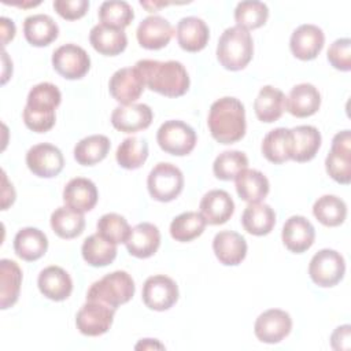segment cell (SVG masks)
Masks as SVG:
<instances>
[{"label":"cell","instance_id":"1","mask_svg":"<svg viewBox=\"0 0 351 351\" xmlns=\"http://www.w3.org/2000/svg\"><path fill=\"white\" fill-rule=\"evenodd\" d=\"M152 92L167 97H180L189 89V75L182 63L177 60L141 59L134 64Z\"/></svg>","mask_w":351,"mask_h":351},{"label":"cell","instance_id":"2","mask_svg":"<svg viewBox=\"0 0 351 351\" xmlns=\"http://www.w3.org/2000/svg\"><path fill=\"white\" fill-rule=\"evenodd\" d=\"M207 125L214 140L221 144H233L245 134V110L243 103L230 96L215 100L208 111Z\"/></svg>","mask_w":351,"mask_h":351},{"label":"cell","instance_id":"3","mask_svg":"<svg viewBox=\"0 0 351 351\" xmlns=\"http://www.w3.org/2000/svg\"><path fill=\"white\" fill-rule=\"evenodd\" d=\"M254 43L248 30L240 26L228 27L219 37L217 59L226 70H243L252 59Z\"/></svg>","mask_w":351,"mask_h":351},{"label":"cell","instance_id":"4","mask_svg":"<svg viewBox=\"0 0 351 351\" xmlns=\"http://www.w3.org/2000/svg\"><path fill=\"white\" fill-rule=\"evenodd\" d=\"M136 291L132 276L123 270H117L106 274L99 281H95L86 292V300L106 303L114 308L128 303Z\"/></svg>","mask_w":351,"mask_h":351},{"label":"cell","instance_id":"5","mask_svg":"<svg viewBox=\"0 0 351 351\" xmlns=\"http://www.w3.org/2000/svg\"><path fill=\"white\" fill-rule=\"evenodd\" d=\"M147 188L152 199L163 203L171 202L182 192V171L173 163L160 162L149 171Z\"/></svg>","mask_w":351,"mask_h":351},{"label":"cell","instance_id":"6","mask_svg":"<svg viewBox=\"0 0 351 351\" xmlns=\"http://www.w3.org/2000/svg\"><path fill=\"white\" fill-rule=\"evenodd\" d=\"M346 273V262L340 252L329 248L319 250L310 261L308 274L314 284L330 288L339 284Z\"/></svg>","mask_w":351,"mask_h":351},{"label":"cell","instance_id":"7","mask_svg":"<svg viewBox=\"0 0 351 351\" xmlns=\"http://www.w3.org/2000/svg\"><path fill=\"white\" fill-rule=\"evenodd\" d=\"M156 141L165 152L184 156L191 154L195 148L196 133L188 123L171 119L160 125L156 133Z\"/></svg>","mask_w":351,"mask_h":351},{"label":"cell","instance_id":"8","mask_svg":"<svg viewBox=\"0 0 351 351\" xmlns=\"http://www.w3.org/2000/svg\"><path fill=\"white\" fill-rule=\"evenodd\" d=\"M115 308L96 300H86L75 315L77 329L85 336H100L108 332L114 321Z\"/></svg>","mask_w":351,"mask_h":351},{"label":"cell","instance_id":"9","mask_svg":"<svg viewBox=\"0 0 351 351\" xmlns=\"http://www.w3.org/2000/svg\"><path fill=\"white\" fill-rule=\"evenodd\" d=\"M325 167L329 177L339 184L351 181V133L343 130L335 134L330 151L325 159Z\"/></svg>","mask_w":351,"mask_h":351},{"label":"cell","instance_id":"10","mask_svg":"<svg viewBox=\"0 0 351 351\" xmlns=\"http://www.w3.org/2000/svg\"><path fill=\"white\" fill-rule=\"evenodd\" d=\"M52 66L66 80H80L90 69L88 52L75 44H64L52 53Z\"/></svg>","mask_w":351,"mask_h":351},{"label":"cell","instance_id":"11","mask_svg":"<svg viewBox=\"0 0 351 351\" xmlns=\"http://www.w3.org/2000/svg\"><path fill=\"white\" fill-rule=\"evenodd\" d=\"M143 302L155 311H165L173 307L178 299V287L176 281L165 274L151 276L143 285Z\"/></svg>","mask_w":351,"mask_h":351},{"label":"cell","instance_id":"12","mask_svg":"<svg viewBox=\"0 0 351 351\" xmlns=\"http://www.w3.org/2000/svg\"><path fill=\"white\" fill-rule=\"evenodd\" d=\"M26 165L34 176L41 178H52L63 170L64 158L58 147L49 143H41L33 145L27 151Z\"/></svg>","mask_w":351,"mask_h":351},{"label":"cell","instance_id":"13","mask_svg":"<svg viewBox=\"0 0 351 351\" xmlns=\"http://www.w3.org/2000/svg\"><path fill=\"white\" fill-rule=\"evenodd\" d=\"M144 86V78L136 66L117 70L108 82L110 95L122 106L134 103L141 96Z\"/></svg>","mask_w":351,"mask_h":351},{"label":"cell","instance_id":"14","mask_svg":"<svg viewBox=\"0 0 351 351\" xmlns=\"http://www.w3.org/2000/svg\"><path fill=\"white\" fill-rule=\"evenodd\" d=\"M292 329L291 315L280 308H270L263 311L255 321L254 332L258 340L267 344L280 343Z\"/></svg>","mask_w":351,"mask_h":351},{"label":"cell","instance_id":"15","mask_svg":"<svg viewBox=\"0 0 351 351\" xmlns=\"http://www.w3.org/2000/svg\"><path fill=\"white\" fill-rule=\"evenodd\" d=\"M325 36L321 27L304 23L296 27L289 40V48L295 58L300 60H313L321 52Z\"/></svg>","mask_w":351,"mask_h":351},{"label":"cell","instance_id":"16","mask_svg":"<svg viewBox=\"0 0 351 351\" xmlns=\"http://www.w3.org/2000/svg\"><path fill=\"white\" fill-rule=\"evenodd\" d=\"M154 114L149 106L143 103H132L118 106L111 114L112 126L122 133H136L147 129L152 122Z\"/></svg>","mask_w":351,"mask_h":351},{"label":"cell","instance_id":"17","mask_svg":"<svg viewBox=\"0 0 351 351\" xmlns=\"http://www.w3.org/2000/svg\"><path fill=\"white\" fill-rule=\"evenodd\" d=\"M174 34L171 23L159 15H149L137 26L136 37L145 49H160L166 47Z\"/></svg>","mask_w":351,"mask_h":351},{"label":"cell","instance_id":"18","mask_svg":"<svg viewBox=\"0 0 351 351\" xmlns=\"http://www.w3.org/2000/svg\"><path fill=\"white\" fill-rule=\"evenodd\" d=\"M281 237L284 245L291 252L302 254L313 245L315 239V229L307 218L302 215H293L285 221Z\"/></svg>","mask_w":351,"mask_h":351},{"label":"cell","instance_id":"19","mask_svg":"<svg viewBox=\"0 0 351 351\" xmlns=\"http://www.w3.org/2000/svg\"><path fill=\"white\" fill-rule=\"evenodd\" d=\"M99 199V192L93 181L84 177L71 178L63 189L64 204L78 213L90 211Z\"/></svg>","mask_w":351,"mask_h":351},{"label":"cell","instance_id":"20","mask_svg":"<svg viewBox=\"0 0 351 351\" xmlns=\"http://www.w3.org/2000/svg\"><path fill=\"white\" fill-rule=\"evenodd\" d=\"M200 214L210 225H222L230 219L234 213L232 196L223 189L208 191L200 200Z\"/></svg>","mask_w":351,"mask_h":351},{"label":"cell","instance_id":"21","mask_svg":"<svg viewBox=\"0 0 351 351\" xmlns=\"http://www.w3.org/2000/svg\"><path fill=\"white\" fill-rule=\"evenodd\" d=\"M128 252L132 256L145 259L152 256L160 245V232L159 229L149 222L137 223L132 228L130 234L126 240Z\"/></svg>","mask_w":351,"mask_h":351},{"label":"cell","instance_id":"22","mask_svg":"<svg viewBox=\"0 0 351 351\" xmlns=\"http://www.w3.org/2000/svg\"><path fill=\"white\" fill-rule=\"evenodd\" d=\"M213 250L222 265L236 266L241 263L247 255V241L237 232L222 230L215 234Z\"/></svg>","mask_w":351,"mask_h":351},{"label":"cell","instance_id":"23","mask_svg":"<svg viewBox=\"0 0 351 351\" xmlns=\"http://www.w3.org/2000/svg\"><path fill=\"white\" fill-rule=\"evenodd\" d=\"M40 292L55 302L66 300L73 291V281L69 273L59 266H48L40 271L37 278Z\"/></svg>","mask_w":351,"mask_h":351},{"label":"cell","instance_id":"24","mask_svg":"<svg viewBox=\"0 0 351 351\" xmlns=\"http://www.w3.org/2000/svg\"><path fill=\"white\" fill-rule=\"evenodd\" d=\"M177 41L184 51L199 52L210 38V30L206 22L197 16H185L177 23Z\"/></svg>","mask_w":351,"mask_h":351},{"label":"cell","instance_id":"25","mask_svg":"<svg viewBox=\"0 0 351 351\" xmlns=\"http://www.w3.org/2000/svg\"><path fill=\"white\" fill-rule=\"evenodd\" d=\"M321 106V93L313 84L295 85L287 97V110L298 118L314 115Z\"/></svg>","mask_w":351,"mask_h":351},{"label":"cell","instance_id":"26","mask_svg":"<svg viewBox=\"0 0 351 351\" xmlns=\"http://www.w3.org/2000/svg\"><path fill=\"white\" fill-rule=\"evenodd\" d=\"M89 41L95 51L106 56H115L125 51L128 37L122 29L97 23L90 29Z\"/></svg>","mask_w":351,"mask_h":351},{"label":"cell","instance_id":"27","mask_svg":"<svg viewBox=\"0 0 351 351\" xmlns=\"http://www.w3.org/2000/svg\"><path fill=\"white\" fill-rule=\"evenodd\" d=\"M254 110L259 121L266 123L276 122L287 110V97L282 90L271 85H265L254 101Z\"/></svg>","mask_w":351,"mask_h":351},{"label":"cell","instance_id":"28","mask_svg":"<svg viewBox=\"0 0 351 351\" xmlns=\"http://www.w3.org/2000/svg\"><path fill=\"white\" fill-rule=\"evenodd\" d=\"M47 250L48 239L45 233L37 228H23L14 237V251L23 261H37L44 256Z\"/></svg>","mask_w":351,"mask_h":351},{"label":"cell","instance_id":"29","mask_svg":"<svg viewBox=\"0 0 351 351\" xmlns=\"http://www.w3.org/2000/svg\"><path fill=\"white\" fill-rule=\"evenodd\" d=\"M23 34L30 45L47 47L58 38L59 27L49 15L34 14L25 19Z\"/></svg>","mask_w":351,"mask_h":351},{"label":"cell","instance_id":"30","mask_svg":"<svg viewBox=\"0 0 351 351\" xmlns=\"http://www.w3.org/2000/svg\"><path fill=\"white\" fill-rule=\"evenodd\" d=\"M292 133V156L295 162L311 160L321 147V133L315 126L300 125L291 129Z\"/></svg>","mask_w":351,"mask_h":351},{"label":"cell","instance_id":"31","mask_svg":"<svg viewBox=\"0 0 351 351\" xmlns=\"http://www.w3.org/2000/svg\"><path fill=\"white\" fill-rule=\"evenodd\" d=\"M234 181L237 195L247 203H258L263 200L270 191V184L266 176L255 169L243 170Z\"/></svg>","mask_w":351,"mask_h":351},{"label":"cell","instance_id":"32","mask_svg":"<svg viewBox=\"0 0 351 351\" xmlns=\"http://www.w3.org/2000/svg\"><path fill=\"white\" fill-rule=\"evenodd\" d=\"M243 228L254 236L269 234L276 225V213L266 203H248L241 215Z\"/></svg>","mask_w":351,"mask_h":351},{"label":"cell","instance_id":"33","mask_svg":"<svg viewBox=\"0 0 351 351\" xmlns=\"http://www.w3.org/2000/svg\"><path fill=\"white\" fill-rule=\"evenodd\" d=\"M0 307L5 310L12 307L19 298L22 284V270L11 259L0 261Z\"/></svg>","mask_w":351,"mask_h":351},{"label":"cell","instance_id":"34","mask_svg":"<svg viewBox=\"0 0 351 351\" xmlns=\"http://www.w3.org/2000/svg\"><path fill=\"white\" fill-rule=\"evenodd\" d=\"M263 156L276 165L284 163L292 156V133L291 129L277 128L270 130L262 141Z\"/></svg>","mask_w":351,"mask_h":351},{"label":"cell","instance_id":"35","mask_svg":"<svg viewBox=\"0 0 351 351\" xmlns=\"http://www.w3.org/2000/svg\"><path fill=\"white\" fill-rule=\"evenodd\" d=\"M60 101L62 93L56 85L51 82H40L30 89L25 107L38 114H55Z\"/></svg>","mask_w":351,"mask_h":351},{"label":"cell","instance_id":"36","mask_svg":"<svg viewBox=\"0 0 351 351\" xmlns=\"http://www.w3.org/2000/svg\"><path fill=\"white\" fill-rule=\"evenodd\" d=\"M111 143L107 136L92 134L80 140L74 147V159L82 166H93L101 162L108 151Z\"/></svg>","mask_w":351,"mask_h":351},{"label":"cell","instance_id":"37","mask_svg":"<svg viewBox=\"0 0 351 351\" xmlns=\"http://www.w3.org/2000/svg\"><path fill=\"white\" fill-rule=\"evenodd\" d=\"M84 261L95 267L110 265L117 256V244H112L95 233L88 236L81 247Z\"/></svg>","mask_w":351,"mask_h":351},{"label":"cell","instance_id":"38","mask_svg":"<svg viewBox=\"0 0 351 351\" xmlns=\"http://www.w3.org/2000/svg\"><path fill=\"white\" fill-rule=\"evenodd\" d=\"M51 228L60 239H74L84 232V214L67 206L58 207L51 214Z\"/></svg>","mask_w":351,"mask_h":351},{"label":"cell","instance_id":"39","mask_svg":"<svg viewBox=\"0 0 351 351\" xmlns=\"http://www.w3.org/2000/svg\"><path fill=\"white\" fill-rule=\"evenodd\" d=\"M313 214L322 225L335 228L344 222L347 217V206L344 200L335 195H324L314 203Z\"/></svg>","mask_w":351,"mask_h":351},{"label":"cell","instance_id":"40","mask_svg":"<svg viewBox=\"0 0 351 351\" xmlns=\"http://www.w3.org/2000/svg\"><path fill=\"white\" fill-rule=\"evenodd\" d=\"M206 219L200 213L186 211L177 215L170 223V234L176 241L188 243L199 237L206 229Z\"/></svg>","mask_w":351,"mask_h":351},{"label":"cell","instance_id":"41","mask_svg":"<svg viewBox=\"0 0 351 351\" xmlns=\"http://www.w3.org/2000/svg\"><path fill=\"white\" fill-rule=\"evenodd\" d=\"M117 162L128 170L138 169L148 158V144L144 138L126 137L117 148Z\"/></svg>","mask_w":351,"mask_h":351},{"label":"cell","instance_id":"42","mask_svg":"<svg viewBox=\"0 0 351 351\" xmlns=\"http://www.w3.org/2000/svg\"><path fill=\"white\" fill-rule=\"evenodd\" d=\"M248 167V158L241 151H223L219 154L214 163V176L222 181L234 180L243 170Z\"/></svg>","mask_w":351,"mask_h":351},{"label":"cell","instance_id":"43","mask_svg":"<svg viewBox=\"0 0 351 351\" xmlns=\"http://www.w3.org/2000/svg\"><path fill=\"white\" fill-rule=\"evenodd\" d=\"M269 18V8L262 1H241L236 5L234 21L237 26L248 30L258 29L266 23Z\"/></svg>","mask_w":351,"mask_h":351},{"label":"cell","instance_id":"44","mask_svg":"<svg viewBox=\"0 0 351 351\" xmlns=\"http://www.w3.org/2000/svg\"><path fill=\"white\" fill-rule=\"evenodd\" d=\"M134 18V12L129 3L126 1H104L99 8V19L100 23L112 26L117 29H125L132 23Z\"/></svg>","mask_w":351,"mask_h":351},{"label":"cell","instance_id":"45","mask_svg":"<svg viewBox=\"0 0 351 351\" xmlns=\"http://www.w3.org/2000/svg\"><path fill=\"white\" fill-rule=\"evenodd\" d=\"M132 228L125 217L117 213H108L100 217L97 221V234L112 244L126 243Z\"/></svg>","mask_w":351,"mask_h":351},{"label":"cell","instance_id":"46","mask_svg":"<svg viewBox=\"0 0 351 351\" xmlns=\"http://www.w3.org/2000/svg\"><path fill=\"white\" fill-rule=\"evenodd\" d=\"M329 63L340 70L350 71L351 69V40L350 38H337L333 41L328 49Z\"/></svg>","mask_w":351,"mask_h":351},{"label":"cell","instance_id":"47","mask_svg":"<svg viewBox=\"0 0 351 351\" xmlns=\"http://www.w3.org/2000/svg\"><path fill=\"white\" fill-rule=\"evenodd\" d=\"M55 11L67 21H75L82 18L88 8L89 1L86 0H55L53 1Z\"/></svg>","mask_w":351,"mask_h":351},{"label":"cell","instance_id":"48","mask_svg":"<svg viewBox=\"0 0 351 351\" xmlns=\"http://www.w3.org/2000/svg\"><path fill=\"white\" fill-rule=\"evenodd\" d=\"M55 114H38L23 108V122L27 129L36 133H45L55 125Z\"/></svg>","mask_w":351,"mask_h":351},{"label":"cell","instance_id":"49","mask_svg":"<svg viewBox=\"0 0 351 351\" xmlns=\"http://www.w3.org/2000/svg\"><path fill=\"white\" fill-rule=\"evenodd\" d=\"M351 326L350 325H341L335 329V332L330 336V344L332 348L336 351H347L351 347Z\"/></svg>","mask_w":351,"mask_h":351},{"label":"cell","instance_id":"50","mask_svg":"<svg viewBox=\"0 0 351 351\" xmlns=\"http://www.w3.org/2000/svg\"><path fill=\"white\" fill-rule=\"evenodd\" d=\"M15 200V191L12 188V184H8L7 176L3 171V191H1V210H7L10 204H12Z\"/></svg>","mask_w":351,"mask_h":351},{"label":"cell","instance_id":"51","mask_svg":"<svg viewBox=\"0 0 351 351\" xmlns=\"http://www.w3.org/2000/svg\"><path fill=\"white\" fill-rule=\"evenodd\" d=\"M0 25H1V43H3V47H5L8 41H11L15 36V25L11 19L5 16L0 18Z\"/></svg>","mask_w":351,"mask_h":351},{"label":"cell","instance_id":"52","mask_svg":"<svg viewBox=\"0 0 351 351\" xmlns=\"http://www.w3.org/2000/svg\"><path fill=\"white\" fill-rule=\"evenodd\" d=\"M136 350H155V348H159V350H163L165 346L160 344L158 340L155 339H143L140 343L136 344L134 347Z\"/></svg>","mask_w":351,"mask_h":351},{"label":"cell","instance_id":"53","mask_svg":"<svg viewBox=\"0 0 351 351\" xmlns=\"http://www.w3.org/2000/svg\"><path fill=\"white\" fill-rule=\"evenodd\" d=\"M140 4L147 8V11H155L160 7H166L169 3H163V1H140Z\"/></svg>","mask_w":351,"mask_h":351}]
</instances>
